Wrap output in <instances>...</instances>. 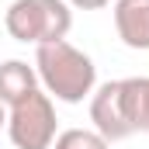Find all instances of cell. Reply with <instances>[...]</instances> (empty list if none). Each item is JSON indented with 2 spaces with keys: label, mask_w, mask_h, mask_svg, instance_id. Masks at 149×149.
<instances>
[{
  "label": "cell",
  "mask_w": 149,
  "mask_h": 149,
  "mask_svg": "<svg viewBox=\"0 0 149 149\" xmlns=\"http://www.w3.org/2000/svg\"><path fill=\"white\" fill-rule=\"evenodd\" d=\"M121 90L132 132H149V76H125Z\"/></svg>",
  "instance_id": "52a82bcc"
},
{
  "label": "cell",
  "mask_w": 149,
  "mask_h": 149,
  "mask_svg": "<svg viewBox=\"0 0 149 149\" xmlns=\"http://www.w3.org/2000/svg\"><path fill=\"white\" fill-rule=\"evenodd\" d=\"M114 31L121 45L149 52V0H114Z\"/></svg>",
  "instance_id": "5b68a950"
},
{
  "label": "cell",
  "mask_w": 149,
  "mask_h": 149,
  "mask_svg": "<svg viewBox=\"0 0 149 149\" xmlns=\"http://www.w3.org/2000/svg\"><path fill=\"white\" fill-rule=\"evenodd\" d=\"M35 73L38 87L63 104H80L97 90V66L87 52H80L76 45L63 42H49L35 49Z\"/></svg>",
  "instance_id": "6da1fadb"
},
{
  "label": "cell",
  "mask_w": 149,
  "mask_h": 149,
  "mask_svg": "<svg viewBox=\"0 0 149 149\" xmlns=\"http://www.w3.org/2000/svg\"><path fill=\"white\" fill-rule=\"evenodd\" d=\"M90 121H94V132H101L108 142L135 135L132 125H128V111H125L121 80H108L90 94Z\"/></svg>",
  "instance_id": "277c9868"
},
{
  "label": "cell",
  "mask_w": 149,
  "mask_h": 149,
  "mask_svg": "<svg viewBox=\"0 0 149 149\" xmlns=\"http://www.w3.org/2000/svg\"><path fill=\"white\" fill-rule=\"evenodd\" d=\"M7 128V104H0V132Z\"/></svg>",
  "instance_id": "30bf717a"
},
{
  "label": "cell",
  "mask_w": 149,
  "mask_h": 149,
  "mask_svg": "<svg viewBox=\"0 0 149 149\" xmlns=\"http://www.w3.org/2000/svg\"><path fill=\"white\" fill-rule=\"evenodd\" d=\"M52 149H111V142L94 128H66L56 135Z\"/></svg>",
  "instance_id": "ba28073f"
},
{
  "label": "cell",
  "mask_w": 149,
  "mask_h": 149,
  "mask_svg": "<svg viewBox=\"0 0 149 149\" xmlns=\"http://www.w3.org/2000/svg\"><path fill=\"white\" fill-rule=\"evenodd\" d=\"M73 10H101V7H108L111 0H66Z\"/></svg>",
  "instance_id": "9c48e42d"
},
{
  "label": "cell",
  "mask_w": 149,
  "mask_h": 149,
  "mask_svg": "<svg viewBox=\"0 0 149 149\" xmlns=\"http://www.w3.org/2000/svg\"><path fill=\"white\" fill-rule=\"evenodd\" d=\"M3 28L14 42L35 49L63 42L73 28V7L66 0H14L3 14Z\"/></svg>",
  "instance_id": "7a4b0ae2"
},
{
  "label": "cell",
  "mask_w": 149,
  "mask_h": 149,
  "mask_svg": "<svg viewBox=\"0 0 149 149\" xmlns=\"http://www.w3.org/2000/svg\"><path fill=\"white\" fill-rule=\"evenodd\" d=\"M31 90H38V73L35 66H28L24 59H7L0 63V104H17L24 101Z\"/></svg>",
  "instance_id": "8992f818"
},
{
  "label": "cell",
  "mask_w": 149,
  "mask_h": 149,
  "mask_svg": "<svg viewBox=\"0 0 149 149\" xmlns=\"http://www.w3.org/2000/svg\"><path fill=\"white\" fill-rule=\"evenodd\" d=\"M7 135L17 149H52L56 142V104L38 87L24 101L7 108Z\"/></svg>",
  "instance_id": "3957f363"
}]
</instances>
